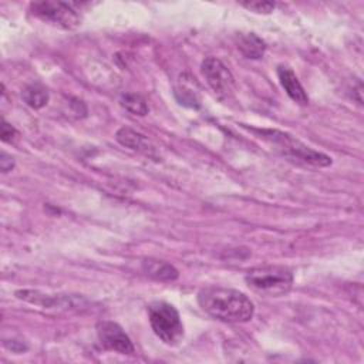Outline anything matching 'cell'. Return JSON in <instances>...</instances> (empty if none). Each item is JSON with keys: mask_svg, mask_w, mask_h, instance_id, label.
<instances>
[{"mask_svg": "<svg viewBox=\"0 0 364 364\" xmlns=\"http://www.w3.org/2000/svg\"><path fill=\"white\" fill-rule=\"evenodd\" d=\"M198 303L210 317L225 323H246L255 314L253 301L242 291L208 286L199 290Z\"/></svg>", "mask_w": 364, "mask_h": 364, "instance_id": "obj_1", "label": "cell"}, {"mask_svg": "<svg viewBox=\"0 0 364 364\" xmlns=\"http://www.w3.org/2000/svg\"><path fill=\"white\" fill-rule=\"evenodd\" d=\"M245 280L247 286L267 297H279L290 291L293 286V272L284 266L264 264L247 270Z\"/></svg>", "mask_w": 364, "mask_h": 364, "instance_id": "obj_2", "label": "cell"}, {"mask_svg": "<svg viewBox=\"0 0 364 364\" xmlns=\"http://www.w3.org/2000/svg\"><path fill=\"white\" fill-rule=\"evenodd\" d=\"M149 323L156 337L168 346L178 344L183 337V324L178 310L166 301H154L148 306Z\"/></svg>", "mask_w": 364, "mask_h": 364, "instance_id": "obj_3", "label": "cell"}, {"mask_svg": "<svg viewBox=\"0 0 364 364\" xmlns=\"http://www.w3.org/2000/svg\"><path fill=\"white\" fill-rule=\"evenodd\" d=\"M266 139L272 141L277 149L287 158L293 161H299L303 164H309L313 166H328L331 165V158L323 152L314 151L300 142L299 139L293 138L289 134L274 131V129H260L259 131Z\"/></svg>", "mask_w": 364, "mask_h": 364, "instance_id": "obj_4", "label": "cell"}, {"mask_svg": "<svg viewBox=\"0 0 364 364\" xmlns=\"http://www.w3.org/2000/svg\"><path fill=\"white\" fill-rule=\"evenodd\" d=\"M75 4L55 0H43L30 3V11L40 20L64 30L77 28L81 24V16Z\"/></svg>", "mask_w": 364, "mask_h": 364, "instance_id": "obj_5", "label": "cell"}, {"mask_svg": "<svg viewBox=\"0 0 364 364\" xmlns=\"http://www.w3.org/2000/svg\"><path fill=\"white\" fill-rule=\"evenodd\" d=\"M200 70L206 82L218 95V98L225 100L232 95L235 88V78L229 71V68L219 58L216 57L205 58L202 61Z\"/></svg>", "mask_w": 364, "mask_h": 364, "instance_id": "obj_6", "label": "cell"}, {"mask_svg": "<svg viewBox=\"0 0 364 364\" xmlns=\"http://www.w3.org/2000/svg\"><path fill=\"white\" fill-rule=\"evenodd\" d=\"M97 336L102 347L119 354H134L135 347L124 328L111 320H104L97 324Z\"/></svg>", "mask_w": 364, "mask_h": 364, "instance_id": "obj_7", "label": "cell"}, {"mask_svg": "<svg viewBox=\"0 0 364 364\" xmlns=\"http://www.w3.org/2000/svg\"><path fill=\"white\" fill-rule=\"evenodd\" d=\"M115 139L122 145V146H127L132 151H136V152H141L149 158H154L155 161H158L159 155H158V151H156V146L148 139V136H145L144 134L141 132H136L131 128H119L115 134Z\"/></svg>", "mask_w": 364, "mask_h": 364, "instance_id": "obj_8", "label": "cell"}, {"mask_svg": "<svg viewBox=\"0 0 364 364\" xmlns=\"http://www.w3.org/2000/svg\"><path fill=\"white\" fill-rule=\"evenodd\" d=\"M277 77H279L280 84L284 88V91L287 92V95L294 102H297L299 105H307L309 104V97H307L303 85L300 84L297 75L293 73L291 68H289L286 65H279L277 67Z\"/></svg>", "mask_w": 364, "mask_h": 364, "instance_id": "obj_9", "label": "cell"}, {"mask_svg": "<svg viewBox=\"0 0 364 364\" xmlns=\"http://www.w3.org/2000/svg\"><path fill=\"white\" fill-rule=\"evenodd\" d=\"M141 266L148 276L161 282H173L179 277V272L176 270V267L165 260L146 257L142 260Z\"/></svg>", "mask_w": 364, "mask_h": 364, "instance_id": "obj_10", "label": "cell"}, {"mask_svg": "<svg viewBox=\"0 0 364 364\" xmlns=\"http://www.w3.org/2000/svg\"><path fill=\"white\" fill-rule=\"evenodd\" d=\"M16 296L27 303L37 304L41 307H67V301H70L73 297L67 296H50V294H41L36 290H18L16 291Z\"/></svg>", "mask_w": 364, "mask_h": 364, "instance_id": "obj_11", "label": "cell"}, {"mask_svg": "<svg viewBox=\"0 0 364 364\" xmlns=\"http://www.w3.org/2000/svg\"><path fill=\"white\" fill-rule=\"evenodd\" d=\"M237 48L247 58H262L266 51V43L253 33H239L236 36Z\"/></svg>", "mask_w": 364, "mask_h": 364, "instance_id": "obj_12", "label": "cell"}, {"mask_svg": "<svg viewBox=\"0 0 364 364\" xmlns=\"http://www.w3.org/2000/svg\"><path fill=\"white\" fill-rule=\"evenodd\" d=\"M24 102L34 108V109H38V108H43L48 100H50V94L46 88H43L41 85H28L24 88L23 94H21Z\"/></svg>", "mask_w": 364, "mask_h": 364, "instance_id": "obj_13", "label": "cell"}, {"mask_svg": "<svg viewBox=\"0 0 364 364\" xmlns=\"http://www.w3.org/2000/svg\"><path fill=\"white\" fill-rule=\"evenodd\" d=\"M119 104L131 114L134 115H146L149 112V107L146 104V101L138 95V94H134V92H127V94H122L121 98H119Z\"/></svg>", "mask_w": 364, "mask_h": 364, "instance_id": "obj_14", "label": "cell"}, {"mask_svg": "<svg viewBox=\"0 0 364 364\" xmlns=\"http://www.w3.org/2000/svg\"><path fill=\"white\" fill-rule=\"evenodd\" d=\"M240 6L246 7L250 11H255V13L269 14L274 10L276 3L274 1H267V0H249V1H242Z\"/></svg>", "mask_w": 364, "mask_h": 364, "instance_id": "obj_15", "label": "cell"}, {"mask_svg": "<svg viewBox=\"0 0 364 364\" xmlns=\"http://www.w3.org/2000/svg\"><path fill=\"white\" fill-rule=\"evenodd\" d=\"M0 135H1V141H3V142H11V139L17 135V131H16V128H14L13 125H10L9 122H6V121L3 119Z\"/></svg>", "mask_w": 364, "mask_h": 364, "instance_id": "obj_16", "label": "cell"}, {"mask_svg": "<svg viewBox=\"0 0 364 364\" xmlns=\"http://www.w3.org/2000/svg\"><path fill=\"white\" fill-rule=\"evenodd\" d=\"M13 166H14V159L10 155H7L6 152H1V156H0V168H1V171L6 173V172L11 171Z\"/></svg>", "mask_w": 364, "mask_h": 364, "instance_id": "obj_17", "label": "cell"}]
</instances>
